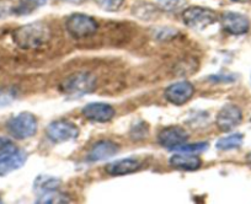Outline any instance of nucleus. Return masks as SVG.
<instances>
[{
	"instance_id": "f257e3e1",
	"label": "nucleus",
	"mask_w": 251,
	"mask_h": 204,
	"mask_svg": "<svg viewBox=\"0 0 251 204\" xmlns=\"http://www.w3.org/2000/svg\"><path fill=\"white\" fill-rule=\"evenodd\" d=\"M14 42L23 49H36L50 40V28L45 23H31L19 27L13 33Z\"/></svg>"
},
{
	"instance_id": "f03ea898",
	"label": "nucleus",
	"mask_w": 251,
	"mask_h": 204,
	"mask_svg": "<svg viewBox=\"0 0 251 204\" xmlns=\"http://www.w3.org/2000/svg\"><path fill=\"white\" fill-rule=\"evenodd\" d=\"M96 88V78L91 73L80 71L67 78L60 85L63 93L71 97H79L90 93Z\"/></svg>"
},
{
	"instance_id": "7ed1b4c3",
	"label": "nucleus",
	"mask_w": 251,
	"mask_h": 204,
	"mask_svg": "<svg viewBox=\"0 0 251 204\" xmlns=\"http://www.w3.org/2000/svg\"><path fill=\"white\" fill-rule=\"evenodd\" d=\"M218 20L216 11L202 6H190L182 13V21L187 27L202 31Z\"/></svg>"
},
{
	"instance_id": "20e7f679",
	"label": "nucleus",
	"mask_w": 251,
	"mask_h": 204,
	"mask_svg": "<svg viewBox=\"0 0 251 204\" xmlns=\"http://www.w3.org/2000/svg\"><path fill=\"white\" fill-rule=\"evenodd\" d=\"M6 128L15 139L23 140L31 138L37 132V118L30 112H21L18 116L9 119Z\"/></svg>"
},
{
	"instance_id": "39448f33",
	"label": "nucleus",
	"mask_w": 251,
	"mask_h": 204,
	"mask_svg": "<svg viewBox=\"0 0 251 204\" xmlns=\"http://www.w3.org/2000/svg\"><path fill=\"white\" fill-rule=\"evenodd\" d=\"M66 27L72 37L80 40L95 35L98 31V23L91 16L76 13L67 19Z\"/></svg>"
},
{
	"instance_id": "423d86ee",
	"label": "nucleus",
	"mask_w": 251,
	"mask_h": 204,
	"mask_svg": "<svg viewBox=\"0 0 251 204\" xmlns=\"http://www.w3.org/2000/svg\"><path fill=\"white\" fill-rule=\"evenodd\" d=\"M46 134L53 143H66L78 138L79 128L73 122L60 119V121L52 122L46 129Z\"/></svg>"
},
{
	"instance_id": "0eeeda50",
	"label": "nucleus",
	"mask_w": 251,
	"mask_h": 204,
	"mask_svg": "<svg viewBox=\"0 0 251 204\" xmlns=\"http://www.w3.org/2000/svg\"><path fill=\"white\" fill-rule=\"evenodd\" d=\"M241 121H243V112L240 107L234 104H228L222 107V110L217 114L216 124L219 131L228 133L236 128L241 123Z\"/></svg>"
},
{
	"instance_id": "6e6552de",
	"label": "nucleus",
	"mask_w": 251,
	"mask_h": 204,
	"mask_svg": "<svg viewBox=\"0 0 251 204\" xmlns=\"http://www.w3.org/2000/svg\"><path fill=\"white\" fill-rule=\"evenodd\" d=\"M221 23L224 31L230 35H245L250 30V20L248 16L235 11H226L222 14Z\"/></svg>"
},
{
	"instance_id": "1a4fd4ad",
	"label": "nucleus",
	"mask_w": 251,
	"mask_h": 204,
	"mask_svg": "<svg viewBox=\"0 0 251 204\" xmlns=\"http://www.w3.org/2000/svg\"><path fill=\"white\" fill-rule=\"evenodd\" d=\"M195 86L190 81H178L165 89V97L170 104L181 106L194 96Z\"/></svg>"
},
{
	"instance_id": "9d476101",
	"label": "nucleus",
	"mask_w": 251,
	"mask_h": 204,
	"mask_svg": "<svg viewBox=\"0 0 251 204\" xmlns=\"http://www.w3.org/2000/svg\"><path fill=\"white\" fill-rule=\"evenodd\" d=\"M81 113L86 119L98 123H106L115 117L116 111L111 105L103 102H93L83 107Z\"/></svg>"
},
{
	"instance_id": "9b49d317",
	"label": "nucleus",
	"mask_w": 251,
	"mask_h": 204,
	"mask_svg": "<svg viewBox=\"0 0 251 204\" xmlns=\"http://www.w3.org/2000/svg\"><path fill=\"white\" fill-rule=\"evenodd\" d=\"M188 133L178 126H171L160 131L158 136V143L169 150H174L177 146L187 141Z\"/></svg>"
},
{
	"instance_id": "f8f14e48",
	"label": "nucleus",
	"mask_w": 251,
	"mask_h": 204,
	"mask_svg": "<svg viewBox=\"0 0 251 204\" xmlns=\"http://www.w3.org/2000/svg\"><path fill=\"white\" fill-rule=\"evenodd\" d=\"M120 146L111 140H100L93 145L88 155V160L90 162L103 161L110 158L115 157L118 153Z\"/></svg>"
},
{
	"instance_id": "ddd939ff",
	"label": "nucleus",
	"mask_w": 251,
	"mask_h": 204,
	"mask_svg": "<svg viewBox=\"0 0 251 204\" xmlns=\"http://www.w3.org/2000/svg\"><path fill=\"white\" fill-rule=\"evenodd\" d=\"M142 164L139 160L132 159H120L106 165L105 170L110 176H125V175L133 174L141 169Z\"/></svg>"
},
{
	"instance_id": "4468645a",
	"label": "nucleus",
	"mask_w": 251,
	"mask_h": 204,
	"mask_svg": "<svg viewBox=\"0 0 251 204\" xmlns=\"http://www.w3.org/2000/svg\"><path fill=\"white\" fill-rule=\"evenodd\" d=\"M170 166L180 171H196L202 166V161L199 157L186 153H178L170 158Z\"/></svg>"
},
{
	"instance_id": "2eb2a0df",
	"label": "nucleus",
	"mask_w": 251,
	"mask_h": 204,
	"mask_svg": "<svg viewBox=\"0 0 251 204\" xmlns=\"http://www.w3.org/2000/svg\"><path fill=\"white\" fill-rule=\"evenodd\" d=\"M60 184H62V181L59 179H57V177L41 175V176H38L35 180L33 189H35V193H37L38 197H40L42 194L48 193V192L57 191L60 187Z\"/></svg>"
},
{
	"instance_id": "dca6fc26",
	"label": "nucleus",
	"mask_w": 251,
	"mask_h": 204,
	"mask_svg": "<svg viewBox=\"0 0 251 204\" xmlns=\"http://www.w3.org/2000/svg\"><path fill=\"white\" fill-rule=\"evenodd\" d=\"M26 160H27V155L25 151L19 150L15 155H13L9 159L0 161V176H5V175L10 174V172L15 171V170L20 169L25 165Z\"/></svg>"
},
{
	"instance_id": "f3484780",
	"label": "nucleus",
	"mask_w": 251,
	"mask_h": 204,
	"mask_svg": "<svg viewBox=\"0 0 251 204\" xmlns=\"http://www.w3.org/2000/svg\"><path fill=\"white\" fill-rule=\"evenodd\" d=\"M159 6L153 5V4L148 3V1H139L132 9V13L134 16L142 19V20H151L154 19L159 13Z\"/></svg>"
},
{
	"instance_id": "a211bd4d",
	"label": "nucleus",
	"mask_w": 251,
	"mask_h": 204,
	"mask_svg": "<svg viewBox=\"0 0 251 204\" xmlns=\"http://www.w3.org/2000/svg\"><path fill=\"white\" fill-rule=\"evenodd\" d=\"M244 143V136L240 133L230 134L228 136H224L221 138L217 141L216 146L218 150L222 151H228V150H234V149H239Z\"/></svg>"
},
{
	"instance_id": "6ab92c4d",
	"label": "nucleus",
	"mask_w": 251,
	"mask_h": 204,
	"mask_svg": "<svg viewBox=\"0 0 251 204\" xmlns=\"http://www.w3.org/2000/svg\"><path fill=\"white\" fill-rule=\"evenodd\" d=\"M47 4V0H19V4L15 9L18 15H28L37 9L42 8Z\"/></svg>"
},
{
	"instance_id": "aec40b11",
	"label": "nucleus",
	"mask_w": 251,
	"mask_h": 204,
	"mask_svg": "<svg viewBox=\"0 0 251 204\" xmlns=\"http://www.w3.org/2000/svg\"><path fill=\"white\" fill-rule=\"evenodd\" d=\"M18 151L19 149L15 145V143H13L10 139L0 136V161L9 159L13 155H15Z\"/></svg>"
},
{
	"instance_id": "412c9836",
	"label": "nucleus",
	"mask_w": 251,
	"mask_h": 204,
	"mask_svg": "<svg viewBox=\"0 0 251 204\" xmlns=\"http://www.w3.org/2000/svg\"><path fill=\"white\" fill-rule=\"evenodd\" d=\"M37 203H69V197L64 193H60V192L57 191H52L48 192V193L42 194L37 198Z\"/></svg>"
},
{
	"instance_id": "4be33fe9",
	"label": "nucleus",
	"mask_w": 251,
	"mask_h": 204,
	"mask_svg": "<svg viewBox=\"0 0 251 204\" xmlns=\"http://www.w3.org/2000/svg\"><path fill=\"white\" fill-rule=\"evenodd\" d=\"M208 149V143H195V144H182L174 150L178 153H186V154H195V153H202Z\"/></svg>"
},
{
	"instance_id": "5701e85b",
	"label": "nucleus",
	"mask_w": 251,
	"mask_h": 204,
	"mask_svg": "<svg viewBox=\"0 0 251 204\" xmlns=\"http://www.w3.org/2000/svg\"><path fill=\"white\" fill-rule=\"evenodd\" d=\"M125 0H95L96 5L105 11H117L122 6Z\"/></svg>"
},
{
	"instance_id": "b1692460",
	"label": "nucleus",
	"mask_w": 251,
	"mask_h": 204,
	"mask_svg": "<svg viewBox=\"0 0 251 204\" xmlns=\"http://www.w3.org/2000/svg\"><path fill=\"white\" fill-rule=\"evenodd\" d=\"M183 0H158L159 9L163 11H174L182 5Z\"/></svg>"
},
{
	"instance_id": "393cba45",
	"label": "nucleus",
	"mask_w": 251,
	"mask_h": 204,
	"mask_svg": "<svg viewBox=\"0 0 251 204\" xmlns=\"http://www.w3.org/2000/svg\"><path fill=\"white\" fill-rule=\"evenodd\" d=\"M14 100V93L10 90H0V106H5Z\"/></svg>"
},
{
	"instance_id": "a878e982",
	"label": "nucleus",
	"mask_w": 251,
	"mask_h": 204,
	"mask_svg": "<svg viewBox=\"0 0 251 204\" xmlns=\"http://www.w3.org/2000/svg\"><path fill=\"white\" fill-rule=\"evenodd\" d=\"M66 3H71V4H81L83 0H64Z\"/></svg>"
},
{
	"instance_id": "bb28decb",
	"label": "nucleus",
	"mask_w": 251,
	"mask_h": 204,
	"mask_svg": "<svg viewBox=\"0 0 251 204\" xmlns=\"http://www.w3.org/2000/svg\"><path fill=\"white\" fill-rule=\"evenodd\" d=\"M234 3H240V4H246V3H250L251 0H231Z\"/></svg>"
},
{
	"instance_id": "cd10ccee",
	"label": "nucleus",
	"mask_w": 251,
	"mask_h": 204,
	"mask_svg": "<svg viewBox=\"0 0 251 204\" xmlns=\"http://www.w3.org/2000/svg\"><path fill=\"white\" fill-rule=\"evenodd\" d=\"M246 159H248V162H249V164L251 165V153H250V154L248 155V158H246Z\"/></svg>"
},
{
	"instance_id": "c85d7f7f",
	"label": "nucleus",
	"mask_w": 251,
	"mask_h": 204,
	"mask_svg": "<svg viewBox=\"0 0 251 204\" xmlns=\"http://www.w3.org/2000/svg\"><path fill=\"white\" fill-rule=\"evenodd\" d=\"M0 203H1V198H0Z\"/></svg>"
}]
</instances>
